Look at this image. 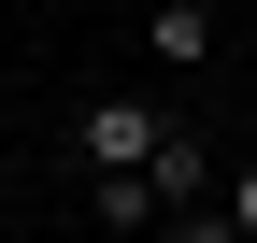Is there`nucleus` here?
Wrapping results in <instances>:
<instances>
[{
	"mask_svg": "<svg viewBox=\"0 0 257 243\" xmlns=\"http://www.w3.org/2000/svg\"><path fill=\"white\" fill-rule=\"evenodd\" d=\"M143 57H157V72H200V57H214V15H200V0H157V15H143Z\"/></svg>",
	"mask_w": 257,
	"mask_h": 243,
	"instance_id": "obj_2",
	"label": "nucleus"
},
{
	"mask_svg": "<svg viewBox=\"0 0 257 243\" xmlns=\"http://www.w3.org/2000/svg\"><path fill=\"white\" fill-rule=\"evenodd\" d=\"M172 200L143 186V172H86V229H157Z\"/></svg>",
	"mask_w": 257,
	"mask_h": 243,
	"instance_id": "obj_3",
	"label": "nucleus"
},
{
	"mask_svg": "<svg viewBox=\"0 0 257 243\" xmlns=\"http://www.w3.org/2000/svg\"><path fill=\"white\" fill-rule=\"evenodd\" d=\"M229 215H243V229H257V172H243V186H229Z\"/></svg>",
	"mask_w": 257,
	"mask_h": 243,
	"instance_id": "obj_6",
	"label": "nucleus"
},
{
	"mask_svg": "<svg viewBox=\"0 0 257 243\" xmlns=\"http://www.w3.org/2000/svg\"><path fill=\"white\" fill-rule=\"evenodd\" d=\"M172 243H257V229L229 215V200H186V215H172Z\"/></svg>",
	"mask_w": 257,
	"mask_h": 243,
	"instance_id": "obj_5",
	"label": "nucleus"
},
{
	"mask_svg": "<svg viewBox=\"0 0 257 243\" xmlns=\"http://www.w3.org/2000/svg\"><path fill=\"white\" fill-rule=\"evenodd\" d=\"M157 143H172V114H157V100H86V129H72V158H86V172H143Z\"/></svg>",
	"mask_w": 257,
	"mask_h": 243,
	"instance_id": "obj_1",
	"label": "nucleus"
},
{
	"mask_svg": "<svg viewBox=\"0 0 257 243\" xmlns=\"http://www.w3.org/2000/svg\"><path fill=\"white\" fill-rule=\"evenodd\" d=\"M143 186H157V200H172V215H186V200H200V143L172 129V143H157V158H143Z\"/></svg>",
	"mask_w": 257,
	"mask_h": 243,
	"instance_id": "obj_4",
	"label": "nucleus"
}]
</instances>
